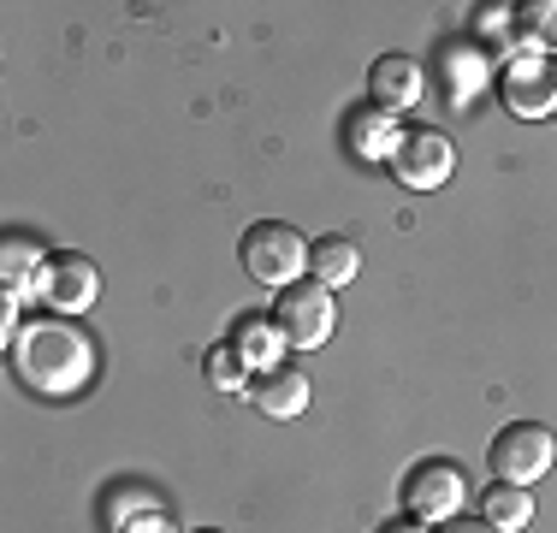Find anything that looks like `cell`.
Wrapping results in <instances>:
<instances>
[{
	"label": "cell",
	"mask_w": 557,
	"mask_h": 533,
	"mask_svg": "<svg viewBox=\"0 0 557 533\" xmlns=\"http://www.w3.org/2000/svg\"><path fill=\"white\" fill-rule=\"evenodd\" d=\"M36 290H42L54 309H89V302H96V290H101V273L84 256H48L42 285H36Z\"/></svg>",
	"instance_id": "obj_8"
},
{
	"label": "cell",
	"mask_w": 557,
	"mask_h": 533,
	"mask_svg": "<svg viewBox=\"0 0 557 533\" xmlns=\"http://www.w3.org/2000/svg\"><path fill=\"white\" fill-rule=\"evenodd\" d=\"M504 107L516 119L557 113V60H546V53L528 48V42H516L504 53Z\"/></svg>",
	"instance_id": "obj_3"
},
{
	"label": "cell",
	"mask_w": 557,
	"mask_h": 533,
	"mask_svg": "<svg viewBox=\"0 0 557 533\" xmlns=\"http://www.w3.org/2000/svg\"><path fill=\"white\" fill-rule=\"evenodd\" d=\"M256 409L261 416H273V421H290V416H302L309 409V373L302 368H261V380H256Z\"/></svg>",
	"instance_id": "obj_11"
},
{
	"label": "cell",
	"mask_w": 557,
	"mask_h": 533,
	"mask_svg": "<svg viewBox=\"0 0 557 533\" xmlns=\"http://www.w3.org/2000/svg\"><path fill=\"white\" fill-rule=\"evenodd\" d=\"M356 261H362V256H356V244H350V237H338V232H326V237H314V244H309V273L321 278L326 290H333V285H350V278H356Z\"/></svg>",
	"instance_id": "obj_13"
},
{
	"label": "cell",
	"mask_w": 557,
	"mask_h": 533,
	"mask_svg": "<svg viewBox=\"0 0 557 533\" xmlns=\"http://www.w3.org/2000/svg\"><path fill=\"white\" fill-rule=\"evenodd\" d=\"M552 462H557V438L540 421H516L493 438V474L504 486H528V480H540Z\"/></svg>",
	"instance_id": "obj_6"
},
{
	"label": "cell",
	"mask_w": 557,
	"mask_h": 533,
	"mask_svg": "<svg viewBox=\"0 0 557 533\" xmlns=\"http://www.w3.org/2000/svg\"><path fill=\"white\" fill-rule=\"evenodd\" d=\"M12 368L30 392L42 397H72L96 380V344L72 320H36L12 338Z\"/></svg>",
	"instance_id": "obj_1"
},
{
	"label": "cell",
	"mask_w": 557,
	"mask_h": 533,
	"mask_svg": "<svg viewBox=\"0 0 557 533\" xmlns=\"http://www.w3.org/2000/svg\"><path fill=\"white\" fill-rule=\"evenodd\" d=\"M481 84H486V53L474 42H457V48L440 53V96L457 107V113L481 96Z\"/></svg>",
	"instance_id": "obj_12"
},
{
	"label": "cell",
	"mask_w": 557,
	"mask_h": 533,
	"mask_svg": "<svg viewBox=\"0 0 557 533\" xmlns=\"http://www.w3.org/2000/svg\"><path fill=\"white\" fill-rule=\"evenodd\" d=\"M42 249L24 244V237H7V256H0V278H7V297H18L24 285H42Z\"/></svg>",
	"instance_id": "obj_15"
},
{
	"label": "cell",
	"mask_w": 557,
	"mask_h": 533,
	"mask_svg": "<svg viewBox=\"0 0 557 533\" xmlns=\"http://www.w3.org/2000/svg\"><path fill=\"white\" fill-rule=\"evenodd\" d=\"M333 297H326L321 278H309V285H285L273 302V326L285 332V344H297V350H321L326 338H333Z\"/></svg>",
	"instance_id": "obj_4"
},
{
	"label": "cell",
	"mask_w": 557,
	"mask_h": 533,
	"mask_svg": "<svg viewBox=\"0 0 557 533\" xmlns=\"http://www.w3.org/2000/svg\"><path fill=\"white\" fill-rule=\"evenodd\" d=\"M368 96H374V107H386L397 119V107L421 101V65L409 60V53H380V60L368 65Z\"/></svg>",
	"instance_id": "obj_10"
},
{
	"label": "cell",
	"mask_w": 557,
	"mask_h": 533,
	"mask_svg": "<svg viewBox=\"0 0 557 533\" xmlns=\"http://www.w3.org/2000/svg\"><path fill=\"white\" fill-rule=\"evenodd\" d=\"M516 18H522V30H528V48H540V53L557 48V0H528Z\"/></svg>",
	"instance_id": "obj_18"
},
{
	"label": "cell",
	"mask_w": 557,
	"mask_h": 533,
	"mask_svg": "<svg viewBox=\"0 0 557 533\" xmlns=\"http://www.w3.org/2000/svg\"><path fill=\"white\" fill-rule=\"evenodd\" d=\"M450 533H498V528H493V522H486V516H481V522H457Z\"/></svg>",
	"instance_id": "obj_21"
},
{
	"label": "cell",
	"mask_w": 557,
	"mask_h": 533,
	"mask_svg": "<svg viewBox=\"0 0 557 533\" xmlns=\"http://www.w3.org/2000/svg\"><path fill=\"white\" fill-rule=\"evenodd\" d=\"M481 36H493V42H504V53H510L516 42H510V7H481Z\"/></svg>",
	"instance_id": "obj_19"
},
{
	"label": "cell",
	"mask_w": 557,
	"mask_h": 533,
	"mask_svg": "<svg viewBox=\"0 0 557 533\" xmlns=\"http://www.w3.org/2000/svg\"><path fill=\"white\" fill-rule=\"evenodd\" d=\"M397 142H404V131H397L386 107H350L344 113V149L356 160H392Z\"/></svg>",
	"instance_id": "obj_9"
},
{
	"label": "cell",
	"mask_w": 557,
	"mask_h": 533,
	"mask_svg": "<svg viewBox=\"0 0 557 533\" xmlns=\"http://www.w3.org/2000/svg\"><path fill=\"white\" fill-rule=\"evenodd\" d=\"M386 533H428V528H421V516H409V522H392Z\"/></svg>",
	"instance_id": "obj_22"
},
{
	"label": "cell",
	"mask_w": 557,
	"mask_h": 533,
	"mask_svg": "<svg viewBox=\"0 0 557 533\" xmlns=\"http://www.w3.org/2000/svg\"><path fill=\"white\" fill-rule=\"evenodd\" d=\"M404 498H409V510H416L421 522H445V516H457L462 498H469V474H462V462H450V457H428V462H416V469L404 474Z\"/></svg>",
	"instance_id": "obj_5"
},
{
	"label": "cell",
	"mask_w": 557,
	"mask_h": 533,
	"mask_svg": "<svg viewBox=\"0 0 557 533\" xmlns=\"http://www.w3.org/2000/svg\"><path fill=\"white\" fill-rule=\"evenodd\" d=\"M208 385H214V392H244V350H237V344H214V350H208Z\"/></svg>",
	"instance_id": "obj_17"
},
{
	"label": "cell",
	"mask_w": 557,
	"mask_h": 533,
	"mask_svg": "<svg viewBox=\"0 0 557 533\" xmlns=\"http://www.w3.org/2000/svg\"><path fill=\"white\" fill-rule=\"evenodd\" d=\"M481 516L493 522L498 533H522L528 522H534V498H528V486H486L481 492Z\"/></svg>",
	"instance_id": "obj_14"
},
{
	"label": "cell",
	"mask_w": 557,
	"mask_h": 533,
	"mask_svg": "<svg viewBox=\"0 0 557 533\" xmlns=\"http://www.w3.org/2000/svg\"><path fill=\"white\" fill-rule=\"evenodd\" d=\"M244 266L256 285H297V273L309 266V244L285 220H261L244 232Z\"/></svg>",
	"instance_id": "obj_2"
},
{
	"label": "cell",
	"mask_w": 557,
	"mask_h": 533,
	"mask_svg": "<svg viewBox=\"0 0 557 533\" xmlns=\"http://www.w3.org/2000/svg\"><path fill=\"white\" fill-rule=\"evenodd\" d=\"M119 533H172V522H166L161 510H143V516H131V522L119 528Z\"/></svg>",
	"instance_id": "obj_20"
},
{
	"label": "cell",
	"mask_w": 557,
	"mask_h": 533,
	"mask_svg": "<svg viewBox=\"0 0 557 533\" xmlns=\"http://www.w3.org/2000/svg\"><path fill=\"white\" fill-rule=\"evenodd\" d=\"M392 172L404 190H440L450 178V142L440 131H404V142L392 154Z\"/></svg>",
	"instance_id": "obj_7"
},
{
	"label": "cell",
	"mask_w": 557,
	"mask_h": 533,
	"mask_svg": "<svg viewBox=\"0 0 557 533\" xmlns=\"http://www.w3.org/2000/svg\"><path fill=\"white\" fill-rule=\"evenodd\" d=\"M237 350H244V362L278 368V350H285V332H278L273 320H244V332H237Z\"/></svg>",
	"instance_id": "obj_16"
},
{
	"label": "cell",
	"mask_w": 557,
	"mask_h": 533,
	"mask_svg": "<svg viewBox=\"0 0 557 533\" xmlns=\"http://www.w3.org/2000/svg\"><path fill=\"white\" fill-rule=\"evenodd\" d=\"M196 533H220V528H196Z\"/></svg>",
	"instance_id": "obj_23"
}]
</instances>
